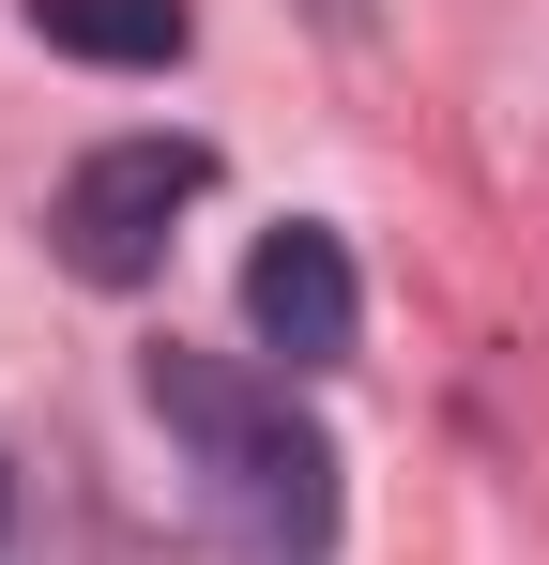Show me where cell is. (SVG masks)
<instances>
[{"mask_svg": "<svg viewBox=\"0 0 549 565\" xmlns=\"http://www.w3.org/2000/svg\"><path fill=\"white\" fill-rule=\"evenodd\" d=\"M321 15H336V31H366V0H321Z\"/></svg>", "mask_w": 549, "mask_h": 565, "instance_id": "5", "label": "cell"}, {"mask_svg": "<svg viewBox=\"0 0 549 565\" xmlns=\"http://www.w3.org/2000/svg\"><path fill=\"white\" fill-rule=\"evenodd\" d=\"M0 520H15V473H0Z\"/></svg>", "mask_w": 549, "mask_h": 565, "instance_id": "6", "label": "cell"}, {"mask_svg": "<svg viewBox=\"0 0 549 565\" xmlns=\"http://www.w3.org/2000/svg\"><path fill=\"white\" fill-rule=\"evenodd\" d=\"M138 397H153V428L198 459V504H214L260 565H321L336 551V444H321V413H290V367L153 352Z\"/></svg>", "mask_w": 549, "mask_h": 565, "instance_id": "1", "label": "cell"}, {"mask_svg": "<svg viewBox=\"0 0 549 565\" xmlns=\"http://www.w3.org/2000/svg\"><path fill=\"white\" fill-rule=\"evenodd\" d=\"M245 337H260L274 367H352V337H366V290H352V245L336 230H260L245 245Z\"/></svg>", "mask_w": 549, "mask_h": 565, "instance_id": "3", "label": "cell"}, {"mask_svg": "<svg viewBox=\"0 0 549 565\" xmlns=\"http://www.w3.org/2000/svg\"><path fill=\"white\" fill-rule=\"evenodd\" d=\"M31 31H46L62 62H92V77H169L183 46H198L183 0H31Z\"/></svg>", "mask_w": 549, "mask_h": 565, "instance_id": "4", "label": "cell"}, {"mask_svg": "<svg viewBox=\"0 0 549 565\" xmlns=\"http://www.w3.org/2000/svg\"><path fill=\"white\" fill-rule=\"evenodd\" d=\"M198 184H214V153H198V138H92L77 169H62V199H46L62 276H77V290H153Z\"/></svg>", "mask_w": 549, "mask_h": 565, "instance_id": "2", "label": "cell"}]
</instances>
